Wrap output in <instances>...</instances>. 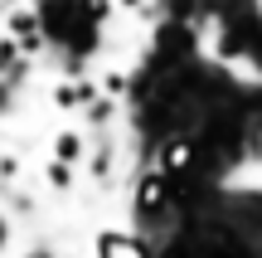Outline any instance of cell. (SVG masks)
Here are the masks:
<instances>
[{"label":"cell","instance_id":"obj_1","mask_svg":"<svg viewBox=\"0 0 262 258\" xmlns=\"http://www.w3.org/2000/svg\"><path fill=\"white\" fill-rule=\"evenodd\" d=\"M165 210H170V181L160 171H146V175H141V185H136V214L146 224H160V220H165Z\"/></svg>","mask_w":262,"mask_h":258},{"label":"cell","instance_id":"obj_2","mask_svg":"<svg viewBox=\"0 0 262 258\" xmlns=\"http://www.w3.org/2000/svg\"><path fill=\"white\" fill-rule=\"evenodd\" d=\"M97 258H146V244L131 234H97Z\"/></svg>","mask_w":262,"mask_h":258},{"label":"cell","instance_id":"obj_3","mask_svg":"<svg viewBox=\"0 0 262 258\" xmlns=\"http://www.w3.org/2000/svg\"><path fill=\"white\" fill-rule=\"evenodd\" d=\"M83 156H88V136H83V132H73V127H63V132L54 136V161L78 166Z\"/></svg>","mask_w":262,"mask_h":258},{"label":"cell","instance_id":"obj_4","mask_svg":"<svg viewBox=\"0 0 262 258\" xmlns=\"http://www.w3.org/2000/svg\"><path fill=\"white\" fill-rule=\"evenodd\" d=\"M122 5H136V0H122Z\"/></svg>","mask_w":262,"mask_h":258}]
</instances>
